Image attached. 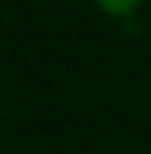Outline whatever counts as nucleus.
Wrapping results in <instances>:
<instances>
[{"label":"nucleus","instance_id":"nucleus-1","mask_svg":"<svg viewBox=\"0 0 151 154\" xmlns=\"http://www.w3.org/2000/svg\"><path fill=\"white\" fill-rule=\"evenodd\" d=\"M94 6L110 19H132L145 6V0H94Z\"/></svg>","mask_w":151,"mask_h":154}]
</instances>
